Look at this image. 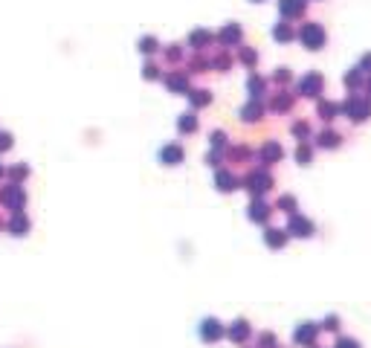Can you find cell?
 Listing matches in <instances>:
<instances>
[{
	"mask_svg": "<svg viewBox=\"0 0 371 348\" xmlns=\"http://www.w3.org/2000/svg\"><path fill=\"white\" fill-rule=\"evenodd\" d=\"M319 145H322V148H336V145H339V134H336V131H322V134H319Z\"/></svg>",
	"mask_w": 371,
	"mask_h": 348,
	"instance_id": "cell-8",
	"label": "cell"
},
{
	"mask_svg": "<svg viewBox=\"0 0 371 348\" xmlns=\"http://www.w3.org/2000/svg\"><path fill=\"white\" fill-rule=\"evenodd\" d=\"M313 339H316V325H313V322L301 325L299 331H296V342H307V345H311Z\"/></svg>",
	"mask_w": 371,
	"mask_h": 348,
	"instance_id": "cell-6",
	"label": "cell"
},
{
	"mask_svg": "<svg viewBox=\"0 0 371 348\" xmlns=\"http://www.w3.org/2000/svg\"><path fill=\"white\" fill-rule=\"evenodd\" d=\"M368 90H371V84H368Z\"/></svg>",
	"mask_w": 371,
	"mask_h": 348,
	"instance_id": "cell-23",
	"label": "cell"
},
{
	"mask_svg": "<svg viewBox=\"0 0 371 348\" xmlns=\"http://www.w3.org/2000/svg\"><path fill=\"white\" fill-rule=\"evenodd\" d=\"M345 84H348V87H359V84H362V73H359V67L351 70V73L345 76Z\"/></svg>",
	"mask_w": 371,
	"mask_h": 348,
	"instance_id": "cell-12",
	"label": "cell"
},
{
	"mask_svg": "<svg viewBox=\"0 0 371 348\" xmlns=\"http://www.w3.org/2000/svg\"><path fill=\"white\" fill-rule=\"evenodd\" d=\"M336 348H359V342H357V339H339Z\"/></svg>",
	"mask_w": 371,
	"mask_h": 348,
	"instance_id": "cell-18",
	"label": "cell"
},
{
	"mask_svg": "<svg viewBox=\"0 0 371 348\" xmlns=\"http://www.w3.org/2000/svg\"><path fill=\"white\" fill-rule=\"evenodd\" d=\"M250 215H253L255 220H258V218L264 220L267 215H270V209H267V203H258V200H255V203H253V212H250Z\"/></svg>",
	"mask_w": 371,
	"mask_h": 348,
	"instance_id": "cell-13",
	"label": "cell"
},
{
	"mask_svg": "<svg viewBox=\"0 0 371 348\" xmlns=\"http://www.w3.org/2000/svg\"><path fill=\"white\" fill-rule=\"evenodd\" d=\"M276 38H278V41H281V38H293L290 26H278V29H276Z\"/></svg>",
	"mask_w": 371,
	"mask_h": 348,
	"instance_id": "cell-17",
	"label": "cell"
},
{
	"mask_svg": "<svg viewBox=\"0 0 371 348\" xmlns=\"http://www.w3.org/2000/svg\"><path fill=\"white\" fill-rule=\"evenodd\" d=\"M284 241H287V235L281 229H267V244H270V247H281Z\"/></svg>",
	"mask_w": 371,
	"mask_h": 348,
	"instance_id": "cell-10",
	"label": "cell"
},
{
	"mask_svg": "<svg viewBox=\"0 0 371 348\" xmlns=\"http://www.w3.org/2000/svg\"><path fill=\"white\" fill-rule=\"evenodd\" d=\"M345 113L351 122H362V119H368L371 113V102L368 99H359V96H351L345 102Z\"/></svg>",
	"mask_w": 371,
	"mask_h": 348,
	"instance_id": "cell-1",
	"label": "cell"
},
{
	"mask_svg": "<svg viewBox=\"0 0 371 348\" xmlns=\"http://www.w3.org/2000/svg\"><path fill=\"white\" fill-rule=\"evenodd\" d=\"M296 157H299L301 162H311V148H304V145H301V148H299V154H296Z\"/></svg>",
	"mask_w": 371,
	"mask_h": 348,
	"instance_id": "cell-20",
	"label": "cell"
},
{
	"mask_svg": "<svg viewBox=\"0 0 371 348\" xmlns=\"http://www.w3.org/2000/svg\"><path fill=\"white\" fill-rule=\"evenodd\" d=\"M336 113H339V104L336 102H322L319 104V116H322V119H334Z\"/></svg>",
	"mask_w": 371,
	"mask_h": 348,
	"instance_id": "cell-9",
	"label": "cell"
},
{
	"mask_svg": "<svg viewBox=\"0 0 371 348\" xmlns=\"http://www.w3.org/2000/svg\"><path fill=\"white\" fill-rule=\"evenodd\" d=\"M301 41L311 46V49H319L325 41V32H322V26L319 23H307L304 29H301Z\"/></svg>",
	"mask_w": 371,
	"mask_h": 348,
	"instance_id": "cell-2",
	"label": "cell"
},
{
	"mask_svg": "<svg viewBox=\"0 0 371 348\" xmlns=\"http://www.w3.org/2000/svg\"><path fill=\"white\" fill-rule=\"evenodd\" d=\"M278 206L284 209V212H293V206H296V200H293V197H281V200H278Z\"/></svg>",
	"mask_w": 371,
	"mask_h": 348,
	"instance_id": "cell-16",
	"label": "cell"
},
{
	"mask_svg": "<svg viewBox=\"0 0 371 348\" xmlns=\"http://www.w3.org/2000/svg\"><path fill=\"white\" fill-rule=\"evenodd\" d=\"M304 96H319L322 93V76H316V73H311V76H304L301 79V87H299Z\"/></svg>",
	"mask_w": 371,
	"mask_h": 348,
	"instance_id": "cell-4",
	"label": "cell"
},
{
	"mask_svg": "<svg viewBox=\"0 0 371 348\" xmlns=\"http://www.w3.org/2000/svg\"><path fill=\"white\" fill-rule=\"evenodd\" d=\"M290 232H296V235H311L313 232V223L304 218H293L290 220Z\"/></svg>",
	"mask_w": 371,
	"mask_h": 348,
	"instance_id": "cell-7",
	"label": "cell"
},
{
	"mask_svg": "<svg viewBox=\"0 0 371 348\" xmlns=\"http://www.w3.org/2000/svg\"><path fill=\"white\" fill-rule=\"evenodd\" d=\"M246 334H250V328H246V322H235L229 328V336L238 342V339H246Z\"/></svg>",
	"mask_w": 371,
	"mask_h": 348,
	"instance_id": "cell-11",
	"label": "cell"
},
{
	"mask_svg": "<svg viewBox=\"0 0 371 348\" xmlns=\"http://www.w3.org/2000/svg\"><path fill=\"white\" fill-rule=\"evenodd\" d=\"M197 128V119L192 113H183V119H180V131H195Z\"/></svg>",
	"mask_w": 371,
	"mask_h": 348,
	"instance_id": "cell-15",
	"label": "cell"
},
{
	"mask_svg": "<svg viewBox=\"0 0 371 348\" xmlns=\"http://www.w3.org/2000/svg\"><path fill=\"white\" fill-rule=\"evenodd\" d=\"M359 70H365V73H371V52L365 58H362V64H359Z\"/></svg>",
	"mask_w": 371,
	"mask_h": 348,
	"instance_id": "cell-22",
	"label": "cell"
},
{
	"mask_svg": "<svg viewBox=\"0 0 371 348\" xmlns=\"http://www.w3.org/2000/svg\"><path fill=\"white\" fill-rule=\"evenodd\" d=\"M154 38H142V49H145V52H151V49H154Z\"/></svg>",
	"mask_w": 371,
	"mask_h": 348,
	"instance_id": "cell-21",
	"label": "cell"
},
{
	"mask_svg": "<svg viewBox=\"0 0 371 348\" xmlns=\"http://www.w3.org/2000/svg\"><path fill=\"white\" fill-rule=\"evenodd\" d=\"M301 9V0H281V12H287V15H296Z\"/></svg>",
	"mask_w": 371,
	"mask_h": 348,
	"instance_id": "cell-14",
	"label": "cell"
},
{
	"mask_svg": "<svg viewBox=\"0 0 371 348\" xmlns=\"http://www.w3.org/2000/svg\"><path fill=\"white\" fill-rule=\"evenodd\" d=\"M200 336H203L206 342H212V339H220V336H223V325H220L218 319H206V322L200 325Z\"/></svg>",
	"mask_w": 371,
	"mask_h": 348,
	"instance_id": "cell-3",
	"label": "cell"
},
{
	"mask_svg": "<svg viewBox=\"0 0 371 348\" xmlns=\"http://www.w3.org/2000/svg\"><path fill=\"white\" fill-rule=\"evenodd\" d=\"M162 160L168 162V165H177V162L183 160V148L180 145H165L162 148Z\"/></svg>",
	"mask_w": 371,
	"mask_h": 348,
	"instance_id": "cell-5",
	"label": "cell"
},
{
	"mask_svg": "<svg viewBox=\"0 0 371 348\" xmlns=\"http://www.w3.org/2000/svg\"><path fill=\"white\" fill-rule=\"evenodd\" d=\"M325 328H328V331H336V328H339V319H336V316H328V319H325Z\"/></svg>",
	"mask_w": 371,
	"mask_h": 348,
	"instance_id": "cell-19",
	"label": "cell"
}]
</instances>
